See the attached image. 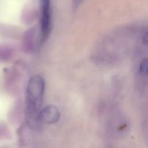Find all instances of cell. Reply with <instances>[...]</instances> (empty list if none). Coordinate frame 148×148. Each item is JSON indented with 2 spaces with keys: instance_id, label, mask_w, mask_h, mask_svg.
Instances as JSON below:
<instances>
[{
  "instance_id": "cell-12",
  "label": "cell",
  "mask_w": 148,
  "mask_h": 148,
  "mask_svg": "<svg viewBox=\"0 0 148 148\" xmlns=\"http://www.w3.org/2000/svg\"><path fill=\"white\" fill-rule=\"evenodd\" d=\"M12 135L9 127L4 121H0V140L12 139Z\"/></svg>"
},
{
  "instance_id": "cell-3",
  "label": "cell",
  "mask_w": 148,
  "mask_h": 148,
  "mask_svg": "<svg viewBox=\"0 0 148 148\" xmlns=\"http://www.w3.org/2000/svg\"><path fill=\"white\" fill-rule=\"evenodd\" d=\"M25 69L21 64L6 68L4 72V84L6 91L12 95H16L20 90Z\"/></svg>"
},
{
  "instance_id": "cell-2",
  "label": "cell",
  "mask_w": 148,
  "mask_h": 148,
  "mask_svg": "<svg viewBox=\"0 0 148 148\" xmlns=\"http://www.w3.org/2000/svg\"><path fill=\"white\" fill-rule=\"evenodd\" d=\"M106 125L109 135L113 138L125 136L130 129L128 117L114 105L109 107Z\"/></svg>"
},
{
  "instance_id": "cell-8",
  "label": "cell",
  "mask_w": 148,
  "mask_h": 148,
  "mask_svg": "<svg viewBox=\"0 0 148 148\" xmlns=\"http://www.w3.org/2000/svg\"><path fill=\"white\" fill-rule=\"evenodd\" d=\"M24 112L25 111L21 101L17 100L8 112V121L13 125H16L20 123L24 116Z\"/></svg>"
},
{
  "instance_id": "cell-11",
  "label": "cell",
  "mask_w": 148,
  "mask_h": 148,
  "mask_svg": "<svg viewBox=\"0 0 148 148\" xmlns=\"http://www.w3.org/2000/svg\"><path fill=\"white\" fill-rule=\"evenodd\" d=\"M15 54L13 46L7 44H0V62H6L11 60Z\"/></svg>"
},
{
  "instance_id": "cell-1",
  "label": "cell",
  "mask_w": 148,
  "mask_h": 148,
  "mask_svg": "<svg viewBox=\"0 0 148 148\" xmlns=\"http://www.w3.org/2000/svg\"><path fill=\"white\" fill-rule=\"evenodd\" d=\"M45 89L43 78L39 75L32 76L29 80L25 93V114L28 125L34 130H39L42 123L39 118Z\"/></svg>"
},
{
  "instance_id": "cell-14",
  "label": "cell",
  "mask_w": 148,
  "mask_h": 148,
  "mask_svg": "<svg viewBox=\"0 0 148 148\" xmlns=\"http://www.w3.org/2000/svg\"><path fill=\"white\" fill-rule=\"evenodd\" d=\"M142 41L145 44L148 45V30L143 34L142 37Z\"/></svg>"
},
{
  "instance_id": "cell-6",
  "label": "cell",
  "mask_w": 148,
  "mask_h": 148,
  "mask_svg": "<svg viewBox=\"0 0 148 148\" xmlns=\"http://www.w3.org/2000/svg\"><path fill=\"white\" fill-rule=\"evenodd\" d=\"M39 13L40 11L36 3L29 2L23 8L20 16V20L24 24L29 25L38 18Z\"/></svg>"
},
{
  "instance_id": "cell-16",
  "label": "cell",
  "mask_w": 148,
  "mask_h": 148,
  "mask_svg": "<svg viewBox=\"0 0 148 148\" xmlns=\"http://www.w3.org/2000/svg\"><path fill=\"white\" fill-rule=\"evenodd\" d=\"M108 148H112V147H108Z\"/></svg>"
},
{
  "instance_id": "cell-5",
  "label": "cell",
  "mask_w": 148,
  "mask_h": 148,
  "mask_svg": "<svg viewBox=\"0 0 148 148\" xmlns=\"http://www.w3.org/2000/svg\"><path fill=\"white\" fill-rule=\"evenodd\" d=\"M40 43H42L39 27L34 25L23 34L21 48L24 53H32L38 49Z\"/></svg>"
},
{
  "instance_id": "cell-17",
  "label": "cell",
  "mask_w": 148,
  "mask_h": 148,
  "mask_svg": "<svg viewBox=\"0 0 148 148\" xmlns=\"http://www.w3.org/2000/svg\"><path fill=\"white\" fill-rule=\"evenodd\" d=\"M3 148H6V147H3Z\"/></svg>"
},
{
  "instance_id": "cell-4",
  "label": "cell",
  "mask_w": 148,
  "mask_h": 148,
  "mask_svg": "<svg viewBox=\"0 0 148 148\" xmlns=\"http://www.w3.org/2000/svg\"><path fill=\"white\" fill-rule=\"evenodd\" d=\"M40 32L42 43H45L52 30V12L50 0H39Z\"/></svg>"
},
{
  "instance_id": "cell-10",
  "label": "cell",
  "mask_w": 148,
  "mask_h": 148,
  "mask_svg": "<svg viewBox=\"0 0 148 148\" xmlns=\"http://www.w3.org/2000/svg\"><path fill=\"white\" fill-rule=\"evenodd\" d=\"M140 109L142 134L143 140L148 147V101H145Z\"/></svg>"
},
{
  "instance_id": "cell-13",
  "label": "cell",
  "mask_w": 148,
  "mask_h": 148,
  "mask_svg": "<svg viewBox=\"0 0 148 148\" xmlns=\"http://www.w3.org/2000/svg\"><path fill=\"white\" fill-rule=\"evenodd\" d=\"M139 72L143 75H148V58H145L139 66Z\"/></svg>"
},
{
  "instance_id": "cell-15",
  "label": "cell",
  "mask_w": 148,
  "mask_h": 148,
  "mask_svg": "<svg viewBox=\"0 0 148 148\" xmlns=\"http://www.w3.org/2000/svg\"><path fill=\"white\" fill-rule=\"evenodd\" d=\"M83 0H73V4L75 8L78 7Z\"/></svg>"
},
{
  "instance_id": "cell-9",
  "label": "cell",
  "mask_w": 148,
  "mask_h": 148,
  "mask_svg": "<svg viewBox=\"0 0 148 148\" xmlns=\"http://www.w3.org/2000/svg\"><path fill=\"white\" fill-rule=\"evenodd\" d=\"M21 29L17 26L0 23V35L6 38L17 39L23 35Z\"/></svg>"
},
{
  "instance_id": "cell-7",
  "label": "cell",
  "mask_w": 148,
  "mask_h": 148,
  "mask_svg": "<svg viewBox=\"0 0 148 148\" xmlns=\"http://www.w3.org/2000/svg\"><path fill=\"white\" fill-rule=\"evenodd\" d=\"M60 113L54 105H47L40 110L39 118L42 123L53 124L57 123L60 119Z\"/></svg>"
}]
</instances>
